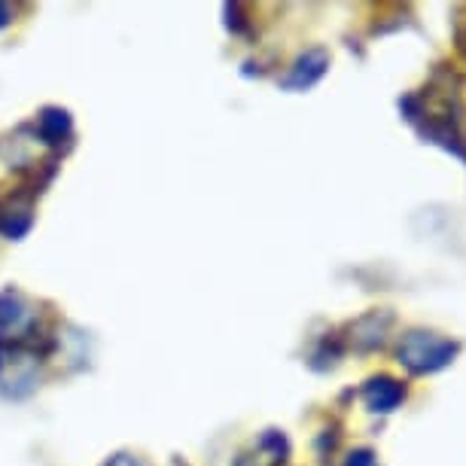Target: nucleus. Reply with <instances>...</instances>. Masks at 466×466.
<instances>
[{
	"label": "nucleus",
	"mask_w": 466,
	"mask_h": 466,
	"mask_svg": "<svg viewBox=\"0 0 466 466\" xmlns=\"http://www.w3.org/2000/svg\"><path fill=\"white\" fill-rule=\"evenodd\" d=\"M40 128H43V135L49 137V144H58L61 137H67L70 116L65 110H46V113H43V119H40Z\"/></svg>",
	"instance_id": "423d86ee"
},
{
	"label": "nucleus",
	"mask_w": 466,
	"mask_h": 466,
	"mask_svg": "<svg viewBox=\"0 0 466 466\" xmlns=\"http://www.w3.org/2000/svg\"><path fill=\"white\" fill-rule=\"evenodd\" d=\"M10 22H13V6L10 4H0V28H6Z\"/></svg>",
	"instance_id": "6e6552de"
},
{
	"label": "nucleus",
	"mask_w": 466,
	"mask_h": 466,
	"mask_svg": "<svg viewBox=\"0 0 466 466\" xmlns=\"http://www.w3.org/2000/svg\"><path fill=\"white\" fill-rule=\"evenodd\" d=\"M37 323L34 308L25 302L19 293H4L0 296V345H15V341L28 339V332Z\"/></svg>",
	"instance_id": "7ed1b4c3"
},
{
	"label": "nucleus",
	"mask_w": 466,
	"mask_h": 466,
	"mask_svg": "<svg viewBox=\"0 0 466 466\" xmlns=\"http://www.w3.org/2000/svg\"><path fill=\"white\" fill-rule=\"evenodd\" d=\"M461 354V341L439 336L433 329H409L397 345V363L409 375H436Z\"/></svg>",
	"instance_id": "f257e3e1"
},
{
	"label": "nucleus",
	"mask_w": 466,
	"mask_h": 466,
	"mask_svg": "<svg viewBox=\"0 0 466 466\" xmlns=\"http://www.w3.org/2000/svg\"><path fill=\"white\" fill-rule=\"evenodd\" d=\"M327 70H329V52L323 46H311L289 65L280 86H284L287 92H308L327 76Z\"/></svg>",
	"instance_id": "f03ea898"
},
{
	"label": "nucleus",
	"mask_w": 466,
	"mask_h": 466,
	"mask_svg": "<svg viewBox=\"0 0 466 466\" xmlns=\"http://www.w3.org/2000/svg\"><path fill=\"white\" fill-rule=\"evenodd\" d=\"M345 466H378V457L372 448H357V451L348 454Z\"/></svg>",
	"instance_id": "0eeeda50"
},
{
	"label": "nucleus",
	"mask_w": 466,
	"mask_h": 466,
	"mask_svg": "<svg viewBox=\"0 0 466 466\" xmlns=\"http://www.w3.org/2000/svg\"><path fill=\"white\" fill-rule=\"evenodd\" d=\"M360 393H363V402L372 415H390L406 402V384L393 375H372Z\"/></svg>",
	"instance_id": "20e7f679"
},
{
	"label": "nucleus",
	"mask_w": 466,
	"mask_h": 466,
	"mask_svg": "<svg viewBox=\"0 0 466 466\" xmlns=\"http://www.w3.org/2000/svg\"><path fill=\"white\" fill-rule=\"evenodd\" d=\"M393 327V311H387V308H381V311H369L363 314L360 320L350 323V345H354L357 350H375L381 348L387 341V332H390Z\"/></svg>",
	"instance_id": "39448f33"
}]
</instances>
